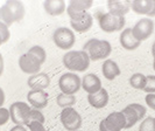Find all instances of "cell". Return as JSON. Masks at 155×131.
<instances>
[{
	"mask_svg": "<svg viewBox=\"0 0 155 131\" xmlns=\"http://www.w3.org/2000/svg\"><path fill=\"white\" fill-rule=\"evenodd\" d=\"M63 66L67 68V69L71 70V73L74 71H85L89 66H90V57L86 52H84L83 49L82 50H69L68 53L63 55Z\"/></svg>",
	"mask_w": 155,
	"mask_h": 131,
	"instance_id": "1",
	"label": "cell"
},
{
	"mask_svg": "<svg viewBox=\"0 0 155 131\" xmlns=\"http://www.w3.org/2000/svg\"><path fill=\"white\" fill-rule=\"evenodd\" d=\"M25 16V6L21 1L9 0L6 1L0 9V21L6 23L8 27L14 22L21 21Z\"/></svg>",
	"mask_w": 155,
	"mask_h": 131,
	"instance_id": "2",
	"label": "cell"
},
{
	"mask_svg": "<svg viewBox=\"0 0 155 131\" xmlns=\"http://www.w3.org/2000/svg\"><path fill=\"white\" fill-rule=\"evenodd\" d=\"M83 50L87 53L91 61H98L104 59L107 60V57L112 53V47L107 40L90 39L83 46Z\"/></svg>",
	"mask_w": 155,
	"mask_h": 131,
	"instance_id": "3",
	"label": "cell"
},
{
	"mask_svg": "<svg viewBox=\"0 0 155 131\" xmlns=\"http://www.w3.org/2000/svg\"><path fill=\"white\" fill-rule=\"evenodd\" d=\"M97 20L101 29L105 33H114L123 29L125 26V16H114L109 12H98Z\"/></svg>",
	"mask_w": 155,
	"mask_h": 131,
	"instance_id": "4",
	"label": "cell"
},
{
	"mask_svg": "<svg viewBox=\"0 0 155 131\" xmlns=\"http://www.w3.org/2000/svg\"><path fill=\"white\" fill-rule=\"evenodd\" d=\"M31 105L25 102H14L9 107L11 119L15 125L27 126L31 122Z\"/></svg>",
	"mask_w": 155,
	"mask_h": 131,
	"instance_id": "5",
	"label": "cell"
},
{
	"mask_svg": "<svg viewBox=\"0 0 155 131\" xmlns=\"http://www.w3.org/2000/svg\"><path fill=\"white\" fill-rule=\"evenodd\" d=\"M53 41L60 49L69 50L75 45L76 36L72 29L68 27H58L53 33Z\"/></svg>",
	"mask_w": 155,
	"mask_h": 131,
	"instance_id": "6",
	"label": "cell"
},
{
	"mask_svg": "<svg viewBox=\"0 0 155 131\" xmlns=\"http://www.w3.org/2000/svg\"><path fill=\"white\" fill-rule=\"evenodd\" d=\"M61 93L65 95H75L82 88V78L75 73H64L58 80Z\"/></svg>",
	"mask_w": 155,
	"mask_h": 131,
	"instance_id": "7",
	"label": "cell"
},
{
	"mask_svg": "<svg viewBox=\"0 0 155 131\" xmlns=\"http://www.w3.org/2000/svg\"><path fill=\"white\" fill-rule=\"evenodd\" d=\"M60 119L64 129L68 131H78L82 126V116L74 108L63 109Z\"/></svg>",
	"mask_w": 155,
	"mask_h": 131,
	"instance_id": "8",
	"label": "cell"
},
{
	"mask_svg": "<svg viewBox=\"0 0 155 131\" xmlns=\"http://www.w3.org/2000/svg\"><path fill=\"white\" fill-rule=\"evenodd\" d=\"M154 32V21L150 18H142L133 26L132 33L133 36L138 41L147 40Z\"/></svg>",
	"mask_w": 155,
	"mask_h": 131,
	"instance_id": "9",
	"label": "cell"
},
{
	"mask_svg": "<svg viewBox=\"0 0 155 131\" xmlns=\"http://www.w3.org/2000/svg\"><path fill=\"white\" fill-rule=\"evenodd\" d=\"M41 62L34 56L29 54L28 52L22 54L19 57V67L22 70L25 74H29V75H35L40 73L41 69Z\"/></svg>",
	"mask_w": 155,
	"mask_h": 131,
	"instance_id": "10",
	"label": "cell"
},
{
	"mask_svg": "<svg viewBox=\"0 0 155 131\" xmlns=\"http://www.w3.org/2000/svg\"><path fill=\"white\" fill-rule=\"evenodd\" d=\"M93 25V18L92 16L85 12L83 14L75 16L70 20V26L71 28L77 33H86L87 31H90V28L92 27Z\"/></svg>",
	"mask_w": 155,
	"mask_h": 131,
	"instance_id": "11",
	"label": "cell"
},
{
	"mask_svg": "<svg viewBox=\"0 0 155 131\" xmlns=\"http://www.w3.org/2000/svg\"><path fill=\"white\" fill-rule=\"evenodd\" d=\"M49 95L46 90H31L27 94V101L33 109H45L48 105Z\"/></svg>",
	"mask_w": 155,
	"mask_h": 131,
	"instance_id": "12",
	"label": "cell"
},
{
	"mask_svg": "<svg viewBox=\"0 0 155 131\" xmlns=\"http://www.w3.org/2000/svg\"><path fill=\"white\" fill-rule=\"evenodd\" d=\"M92 5L93 2L90 0H74L70 1L69 5L67 6V13L70 16V19H72L79 14L87 12V9L92 7Z\"/></svg>",
	"mask_w": 155,
	"mask_h": 131,
	"instance_id": "13",
	"label": "cell"
},
{
	"mask_svg": "<svg viewBox=\"0 0 155 131\" xmlns=\"http://www.w3.org/2000/svg\"><path fill=\"white\" fill-rule=\"evenodd\" d=\"M27 84L31 90H46L50 85V77L46 73H38L28 77Z\"/></svg>",
	"mask_w": 155,
	"mask_h": 131,
	"instance_id": "14",
	"label": "cell"
},
{
	"mask_svg": "<svg viewBox=\"0 0 155 131\" xmlns=\"http://www.w3.org/2000/svg\"><path fill=\"white\" fill-rule=\"evenodd\" d=\"M82 88L89 95L98 93L101 89V78L96 74H92V73L86 74L85 76H83V78H82Z\"/></svg>",
	"mask_w": 155,
	"mask_h": 131,
	"instance_id": "15",
	"label": "cell"
},
{
	"mask_svg": "<svg viewBox=\"0 0 155 131\" xmlns=\"http://www.w3.org/2000/svg\"><path fill=\"white\" fill-rule=\"evenodd\" d=\"M104 121L111 131H121L126 126V118L121 111H114L110 114Z\"/></svg>",
	"mask_w": 155,
	"mask_h": 131,
	"instance_id": "16",
	"label": "cell"
},
{
	"mask_svg": "<svg viewBox=\"0 0 155 131\" xmlns=\"http://www.w3.org/2000/svg\"><path fill=\"white\" fill-rule=\"evenodd\" d=\"M120 45L121 47L126 49V50H135L137 48H139L140 46V41H138L137 39L133 36L132 28H125L123 29L121 34H120Z\"/></svg>",
	"mask_w": 155,
	"mask_h": 131,
	"instance_id": "17",
	"label": "cell"
},
{
	"mask_svg": "<svg viewBox=\"0 0 155 131\" xmlns=\"http://www.w3.org/2000/svg\"><path fill=\"white\" fill-rule=\"evenodd\" d=\"M109 100H110L109 93L104 88H101L98 93L92 94V95H87V102H89V104L96 109L105 108L107 105V103H109Z\"/></svg>",
	"mask_w": 155,
	"mask_h": 131,
	"instance_id": "18",
	"label": "cell"
},
{
	"mask_svg": "<svg viewBox=\"0 0 155 131\" xmlns=\"http://www.w3.org/2000/svg\"><path fill=\"white\" fill-rule=\"evenodd\" d=\"M43 8L47 14L57 16L63 14L64 11H67V5L63 0H47L43 1Z\"/></svg>",
	"mask_w": 155,
	"mask_h": 131,
	"instance_id": "19",
	"label": "cell"
},
{
	"mask_svg": "<svg viewBox=\"0 0 155 131\" xmlns=\"http://www.w3.org/2000/svg\"><path fill=\"white\" fill-rule=\"evenodd\" d=\"M109 13L114 16H125L131 9L130 1H109Z\"/></svg>",
	"mask_w": 155,
	"mask_h": 131,
	"instance_id": "20",
	"label": "cell"
},
{
	"mask_svg": "<svg viewBox=\"0 0 155 131\" xmlns=\"http://www.w3.org/2000/svg\"><path fill=\"white\" fill-rule=\"evenodd\" d=\"M101 73H103V76L105 77L106 80L109 81H112L114 80L117 76L120 75V68L119 66L117 64V62H114L113 60H105L103 66H101Z\"/></svg>",
	"mask_w": 155,
	"mask_h": 131,
	"instance_id": "21",
	"label": "cell"
},
{
	"mask_svg": "<svg viewBox=\"0 0 155 131\" xmlns=\"http://www.w3.org/2000/svg\"><path fill=\"white\" fill-rule=\"evenodd\" d=\"M131 9L137 14L148 16L153 9V0H135L131 2Z\"/></svg>",
	"mask_w": 155,
	"mask_h": 131,
	"instance_id": "22",
	"label": "cell"
},
{
	"mask_svg": "<svg viewBox=\"0 0 155 131\" xmlns=\"http://www.w3.org/2000/svg\"><path fill=\"white\" fill-rule=\"evenodd\" d=\"M121 112L124 114L125 118H126V126H125V129H130V128L134 126L139 121H141V118H140L139 114L137 112V110L132 108L131 105H127L126 108H124V110Z\"/></svg>",
	"mask_w": 155,
	"mask_h": 131,
	"instance_id": "23",
	"label": "cell"
},
{
	"mask_svg": "<svg viewBox=\"0 0 155 131\" xmlns=\"http://www.w3.org/2000/svg\"><path fill=\"white\" fill-rule=\"evenodd\" d=\"M146 83H147V76H145L141 73H135L130 77V85L134 89L143 90L146 87Z\"/></svg>",
	"mask_w": 155,
	"mask_h": 131,
	"instance_id": "24",
	"label": "cell"
},
{
	"mask_svg": "<svg viewBox=\"0 0 155 131\" xmlns=\"http://www.w3.org/2000/svg\"><path fill=\"white\" fill-rule=\"evenodd\" d=\"M56 103L62 109L72 108L74 104L76 103V97H75V95H65V94L61 93L56 97Z\"/></svg>",
	"mask_w": 155,
	"mask_h": 131,
	"instance_id": "25",
	"label": "cell"
},
{
	"mask_svg": "<svg viewBox=\"0 0 155 131\" xmlns=\"http://www.w3.org/2000/svg\"><path fill=\"white\" fill-rule=\"evenodd\" d=\"M28 53L31 55H34L40 62H41V64H43L45 62H46V59H47V53L46 50H45V48H42L41 46H33L28 50Z\"/></svg>",
	"mask_w": 155,
	"mask_h": 131,
	"instance_id": "26",
	"label": "cell"
},
{
	"mask_svg": "<svg viewBox=\"0 0 155 131\" xmlns=\"http://www.w3.org/2000/svg\"><path fill=\"white\" fill-rule=\"evenodd\" d=\"M139 131H155V117H147L139 126Z\"/></svg>",
	"mask_w": 155,
	"mask_h": 131,
	"instance_id": "27",
	"label": "cell"
},
{
	"mask_svg": "<svg viewBox=\"0 0 155 131\" xmlns=\"http://www.w3.org/2000/svg\"><path fill=\"white\" fill-rule=\"evenodd\" d=\"M143 91L147 94H155V76L154 75H148L147 83L143 89Z\"/></svg>",
	"mask_w": 155,
	"mask_h": 131,
	"instance_id": "28",
	"label": "cell"
},
{
	"mask_svg": "<svg viewBox=\"0 0 155 131\" xmlns=\"http://www.w3.org/2000/svg\"><path fill=\"white\" fill-rule=\"evenodd\" d=\"M0 35H1V38H2L4 43L8 42V40L11 39V32L8 29V26L6 23L1 22V21H0Z\"/></svg>",
	"mask_w": 155,
	"mask_h": 131,
	"instance_id": "29",
	"label": "cell"
},
{
	"mask_svg": "<svg viewBox=\"0 0 155 131\" xmlns=\"http://www.w3.org/2000/svg\"><path fill=\"white\" fill-rule=\"evenodd\" d=\"M31 121H36V122H40V123H45L46 122V118H45V115L38 110V109H33L31 108Z\"/></svg>",
	"mask_w": 155,
	"mask_h": 131,
	"instance_id": "30",
	"label": "cell"
},
{
	"mask_svg": "<svg viewBox=\"0 0 155 131\" xmlns=\"http://www.w3.org/2000/svg\"><path fill=\"white\" fill-rule=\"evenodd\" d=\"M11 118V114H9V109L6 108H0V126L5 125L8 122V119Z\"/></svg>",
	"mask_w": 155,
	"mask_h": 131,
	"instance_id": "31",
	"label": "cell"
},
{
	"mask_svg": "<svg viewBox=\"0 0 155 131\" xmlns=\"http://www.w3.org/2000/svg\"><path fill=\"white\" fill-rule=\"evenodd\" d=\"M27 128L29 131H47L45 125L40 122H36V121H31L29 124L27 125Z\"/></svg>",
	"mask_w": 155,
	"mask_h": 131,
	"instance_id": "32",
	"label": "cell"
},
{
	"mask_svg": "<svg viewBox=\"0 0 155 131\" xmlns=\"http://www.w3.org/2000/svg\"><path fill=\"white\" fill-rule=\"evenodd\" d=\"M130 105L137 110V112L139 114V116H140V118H141V119L145 117V115H146V111H147L146 107L141 105V104H139V103H132V104H130Z\"/></svg>",
	"mask_w": 155,
	"mask_h": 131,
	"instance_id": "33",
	"label": "cell"
},
{
	"mask_svg": "<svg viewBox=\"0 0 155 131\" xmlns=\"http://www.w3.org/2000/svg\"><path fill=\"white\" fill-rule=\"evenodd\" d=\"M145 101L149 108L155 110V94H147L145 97Z\"/></svg>",
	"mask_w": 155,
	"mask_h": 131,
	"instance_id": "34",
	"label": "cell"
},
{
	"mask_svg": "<svg viewBox=\"0 0 155 131\" xmlns=\"http://www.w3.org/2000/svg\"><path fill=\"white\" fill-rule=\"evenodd\" d=\"M9 131H28V130H27V128L23 126V125H15V126H13Z\"/></svg>",
	"mask_w": 155,
	"mask_h": 131,
	"instance_id": "35",
	"label": "cell"
},
{
	"mask_svg": "<svg viewBox=\"0 0 155 131\" xmlns=\"http://www.w3.org/2000/svg\"><path fill=\"white\" fill-rule=\"evenodd\" d=\"M4 103H5V93H4L2 88H0V108H2Z\"/></svg>",
	"mask_w": 155,
	"mask_h": 131,
	"instance_id": "36",
	"label": "cell"
},
{
	"mask_svg": "<svg viewBox=\"0 0 155 131\" xmlns=\"http://www.w3.org/2000/svg\"><path fill=\"white\" fill-rule=\"evenodd\" d=\"M4 68H5V63H4V57H2V54L0 53V76L2 75L4 73Z\"/></svg>",
	"mask_w": 155,
	"mask_h": 131,
	"instance_id": "37",
	"label": "cell"
},
{
	"mask_svg": "<svg viewBox=\"0 0 155 131\" xmlns=\"http://www.w3.org/2000/svg\"><path fill=\"white\" fill-rule=\"evenodd\" d=\"M99 131H111L109 128L106 126V124H105V121H104V119L99 123Z\"/></svg>",
	"mask_w": 155,
	"mask_h": 131,
	"instance_id": "38",
	"label": "cell"
},
{
	"mask_svg": "<svg viewBox=\"0 0 155 131\" xmlns=\"http://www.w3.org/2000/svg\"><path fill=\"white\" fill-rule=\"evenodd\" d=\"M148 16H149V18L155 16V0H153V9H152V12L148 14Z\"/></svg>",
	"mask_w": 155,
	"mask_h": 131,
	"instance_id": "39",
	"label": "cell"
},
{
	"mask_svg": "<svg viewBox=\"0 0 155 131\" xmlns=\"http://www.w3.org/2000/svg\"><path fill=\"white\" fill-rule=\"evenodd\" d=\"M152 54H153V56H155V41L153 43V46H152Z\"/></svg>",
	"mask_w": 155,
	"mask_h": 131,
	"instance_id": "40",
	"label": "cell"
},
{
	"mask_svg": "<svg viewBox=\"0 0 155 131\" xmlns=\"http://www.w3.org/2000/svg\"><path fill=\"white\" fill-rule=\"evenodd\" d=\"M4 43V41H2V38H1V35H0V46Z\"/></svg>",
	"mask_w": 155,
	"mask_h": 131,
	"instance_id": "41",
	"label": "cell"
},
{
	"mask_svg": "<svg viewBox=\"0 0 155 131\" xmlns=\"http://www.w3.org/2000/svg\"><path fill=\"white\" fill-rule=\"evenodd\" d=\"M153 68H154V70H155V56H154V61H153Z\"/></svg>",
	"mask_w": 155,
	"mask_h": 131,
	"instance_id": "42",
	"label": "cell"
},
{
	"mask_svg": "<svg viewBox=\"0 0 155 131\" xmlns=\"http://www.w3.org/2000/svg\"><path fill=\"white\" fill-rule=\"evenodd\" d=\"M0 9H1V6H0Z\"/></svg>",
	"mask_w": 155,
	"mask_h": 131,
	"instance_id": "43",
	"label": "cell"
},
{
	"mask_svg": "<svg viewBox=\"0 0 155 131\" xmlns=\"http://www.w3.org/2000/svg\"><path fill=\"white\" fill-rule=\"evenodd\" d=\"M78 131H81V130H78Z\"/></svg>",
	"mask_w": 155,
	"mask_h": 131,
	"instance_id": "44",
	"label": "cell"
}]
</instances>
